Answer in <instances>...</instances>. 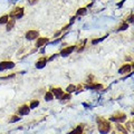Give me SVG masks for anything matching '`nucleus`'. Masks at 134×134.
<instances>
[{
	"instance_id": "nucleus-20",
	"label": "nucleus",
	"mask_w": 134,
	"mask_h": 134,
	"mask_svg": "<svg viewBox=\"0 0 134 134\" xmlns=\"http://www.w3.org/2000/svg\"><path fill=\"white\" fill-rule=\"evenodd\" d=\"M38 105H39V100L38 99H34V100H31V103H30V105H29V107H30V110H31V108H36Z\"/></svg>"
},
{
	"instance_id": "nucleus-14",
	"label": "nucleus",
	"mask_w": 134,
	"mask_h": 134,
	"mask_svg": "<svg viewBox=\"0 0 134 134\" xmlns=\"http://www.w3.org/2000/svg\"><path fill=\"white\" fill-rule=\"evenodd\" d=\"M15 23H16V19L9 18V20H8V23L6 24V25H7V28H6V30H7V31L11 30V29L14 28V26H15Z\"/></svg>"
},
{
	"instance_id": "nucleus-12",
	"label": "nucleus",
	"mask_w": 134,
	"mask_h": 134,
	"mask_svg": "<svg viewBox=\"0 0 134 134\" xmlns=\"http://www.w3.org/2000/svg\"><path fill=\"white\" fill-rule=\"evenodd\" d=\"M87 90H94V91H99V90H103V85L102 84H87V85L85 86Z\"/></svg>"
},
{
	"instance_id": "nucleus-15",
	"label": "nucleus",
	"mask_w": 134,
	"mask_h": 134,
	"mask_svg": "<svg viewBox=\"0 0 134 134\" xmlns=\"http://www.w3.org/2000/svg\"><path fill=\"white\" fill-rule=\"evenodd\" d=\"M115 129H116V131H119L121 134H127L129 132L126 131V129H125L123 125H121L120 123H117L116 125H115Z\"/></svg>"
},
{
	"instance_id": "nucleus-33",
	"label": "nucleus",
	"mask_w": 134,
	"mask_h": 134,
	"mask_svg": "<svg viewBox=\"0 0 134 134\" xmlns=\"http://www.w3.org/2000/svg\"><path fill=\"white\" fill-rule=\"evenodd\" d=\"M40 53H41V54H45V48H44V47H43V48H41V50H40Z\"/></svg>"
},
{
	"instance_id": "nucleus-27",
	"label": "nucleus",
	"mask_w": 134,
	"mask_h": 134,
	"mask_svg": "<svg viewBox=\"0 0 134 134\" xmlns=\"http://www.w3.org/2000/svg\"><path fill=\"white\" fill-rule=\"evenodd\" d=\"M12 77H15V74L8 75V76H3V77H2V79H7V78H12Z\"/></svg>"
},
{
	"instance_id": "nucleus-31",
	"label": "nucleus",
	"mask_w": 134,
	"mask_h": 134,
	"mask_svg": "<svg viewBox=\"0 0 134 134\" xmlns=\"http://www.w3.org/2000/svg\"><path fill=\"white\" fill-rule=\"evenodd\" d=\"M75 18H76V17H75V16H73V17H72V18H70V23H69L70 25H72V24H73V23L75 21Z\"/></svg>"
},
{
	"instance_id": "nucleus-21",
	"label": "nucleus",
	"mask_w": 134,
	"mask_h": 134,
	"mask_svg": "<svg viewBox=\"0 0 134 134\" xmlns=\"http://www.w3.org/2000/svg\"><path fill=\"white\" fill-rule=\"evenodd\" d=\"M66 91H67V93H74V92H76V86L75 85H69V86H67V88H66Z\"/></svg>"
},
{
	"instance_id": "nucleus-25",
	"label": "nucleus",
	"mask_w": 134,
	"mask_h": 134,
	"mask_svg": "<svg viewBox=\"0 0 134 134\" xmlns=\"http://www.w3.org/2000/svg\"><path fill=\"white\" fill-rule=\"evenodd\" d=\"M60 98H63V99H69V98H70V94H69V93H67V94H63Z\"/></svg>"
},
{
	"instance_id": "nucleus-34",
	"label": "nucleus",
	"mask_w": 134,
	"mask_h": 134,
	"mask_svg": "<svg viewBox=\"0 0 134 134\" xmlns=\"http://www.w3.org/2000/svg\"><path fill=\"white\" fill-rule=\"evenodd\" d=\"M93 1H96V0H93Z\"/></svg>"
},
{
	"instance_id": "nucleus-8",
	"label": "nucleus",
	"mask_w": 134,
	"mask_h": 134,
	"mask_svg": "<svg viewBox=\"0 0 134 134\" xmlns=\"http://www.w3.org/2000/svg\"><path fill=\"white\" fill-rule=\"evenodd\" d=\"M46 64H47V58L46 57H40L38 60H37L36 63V68H38V69H41V68H44V67L46 66Z\"/></svg>"
},
{
	"instance_id": "nucleus-3",
	"label": "nucleus",
	"mask_w": 134,
	"mask_h": 134,
	"mask_svg": "<svg viewBox=\"0 0 134 134\" xmlns=\"http://www.w3.org/2000/svg\"><path fill=\"white\" fill-rule=\"evenodd\" d=\"M110 121H112V122H116V123H122V122H124V121H126V115H125V113L116 112L115 114H113L110 117Z\"/></svg>"
},
{
	"instance_id": "nucleus-32",
	"label": "nucleus",
	"mask_w": 134,
	"mask_h": 134,
	"mask_svg": "<svg viewBox=\"0 0 134 134\" xmlns=\"http://www.w3.org/2000/svg\"><path fill=\"white\" fill-rule=\"evenodd\" d=\"M124 1H125V0H122V1H121L120 3H117V7H120V8H121V7H122V5H123V3H124Z\"/></svg>"
},
{
	"instance_id": "nucleus-29",
	"label": "nucleus",
	"mask_w": 134,
	"mask_h": 134,
	"mask_svg": "<svg viewBox=\"0 0 134 134\" xmlns=\"http://www.w3.org/2000/svg\"><path fill=\"white\" fill-rule=\"evenodd\" d=\"M57 57V55H53V56H50L49 58H48V59L47 60H53V59H55V58Z\"/></svg>"
},
{
	"instance_id": "nucleus-4",
	"label": "nucleus",
	"mask_w": 134,
	"mask_h": 134,
	"mask_svg": "<svg viewBox=\"0 0 134 134\" xmlns=\"http://www.w3.org/2000/svg\"><path fill=\"white\" fill-rule=\"evenodd\" d=\"M75 47L76 46H68V47H65V48H63L62 50H60V56H63V57H67V56H69L70 54H72L74 50H75Z\"/></svg>"
},
{
	"instance_id": "nucleus-13",
	"label": "nucleus",
	"mask_w": 134,
	"mask_h": 134,
	"mask_svg": "<svg viewBox=\"0 0 134 134\" xmlns=\"http://www.w3.org/2000/svg\"><path fill=\"white\" fill-rule=\"evenodd\" d=\"M83 129H84V124H79L76 129L73 130L72 132H69L68 134H83Z\"/></svg>"
},
{
	"instance_id": "nucleus-7",
	"label": "nucleus",
	"mask_w": 134,
	"mask_h": 134,
	"mask_svg": "<svg viewBox=\"0 0 134 134\" xmlns=\"http://www.w3.org/2000/svg\"><path fill=\"white\" fill-rule=\"evenodd\" d=\"M50 93H52L54 96H55L56 98H60L62 97V95L64 94V92H63L62 88H59V87H54V88H52L49 91Z\"/></svg>"
},
{
	"instance_id": "nucleus-28",
	"label": "nucleus",
	"mask_w": 134,
	"mask_h": 134,
	"mask_svg": "<svg viewBox=\"0 0 134 134\" xmlns=\"http://www.w3.org/2000/svg\"><path fill=\"white\" fill-rule=\"evenodd\" d=\"M38 0H28V2L30 3V5H34V3H36Z\"/></svg>"
},
{
	"instance_id": "nucleus-9",
	"label": "nucleus",
	"mask_w": 134,
	"mask_h": 134,
	"mask_svg": "<svg viewBox=\"0 0 134 134\" xmlns=\"http://www.w3.org/2000/svg\"><path fill=\"white\" fill-rule=\"evenodd\" d=\"M30 112V107L29 105H21L18 108V114L19 115H28Z\"/></svg>"
},
{
	"instance_id": "nucleus-11",
	"label": "nucleus",
	"mask_w": 134,
	"mask_h": 134,
	"mask_svg": "<svg viewBox=\"0 0 134 134\" xmlns=\"http://www.w3.org/2000/svg\"><path fill=\"white\" fill-rule=\"evenodd\" d=\"M48 41H49V39L46 38V37H38V38H37L36 46H37V47H44V46L47 44Z\"/></svg>"
},
{
	"instance_id": "nucleus-24",
	"label": "nucleus",
	"mask_w": 134,
	"mask_h": 134,
	"mask_svg": "<svg viewBox=\"0 0 134 134\" xmlns=\"http://www.w3.org/2000/svg\"><path fill=\"white\" fill-rule=\"evenodd\" d=\"M133 21H134V16L131 14V15L129 16V18L126 19V24H132Z\"/></svg>"
},
{
	"instance_id": "nucleus-18",
	"label": "nucleus",
	"mask_w": 134,
	"mask_h": 134,
	"mask_svg": "<svg viewBox=\"0 0 134 134\" xmlns=\"http://www.w3.org/2000/svg\"><path fill=\"white\" fill-rule=\"evenodd\" d=\"M129 28V24H126V23H123L121 26L116 29V31H122V30H126V29Z\"/></svg>"
},
{
	"instance_id": "nucleus-23",
	"label": "nucleus",
	"mask_w": 134,
	"mask_h": 134,
	"mask_svg": "<svg viewBox=\"0 0 134 134\" xmlns=\"http://www.w3.org/2000/svg\"><path fill=\"white\" fill-rule=\"evenodd\" d=\"M54 98V95L50 93V92H47V93L45 94V100H47V102H49V100H52Z\"/></svg>"
},
{
	"instance_id": "nucleus-22",
	"label": "nucleus",
	"mask_w": 134,
	"mask_h": 134,
	"mask_svg": "<svg viewBox=\"0 0 134 134\" xmlns=\"http://www.w3.org/2000/svg\"><path fill=\"white\" fill-rule=\"evenodd\" d=\"M18 121H20V116H18V115H12L10 117L9 122L10 123H16V122H18Z\"/></svg>"
},
{
	"instance_id": "nucleus-17",
	"label": "nucleus",
	"mask_w": 134,
	"mask_h": 134,
	"mask_svg": "<svg viewBox=\"0 0 134 134\" xmlns=\"http://www.w3.org/2000/svg\"><path fill=\"white\" fill-rule=\"evenodd\" d=\"M107 36H108V34H107V35H105L104 37H102V38H95V39H93V40H92V45H96L97 43H100V41H103L105 38H107Z\"/></svg>"
},
{
	"instance_id": "nucleus-19",
	"label": "nucleus",
	"mask_w": 134,
	"mask_h": 134,
	"mask_svg": "<svg viewBox=\"0 0 134 134\" xmlns=\"http://www.w3.org/2000/svg\"><path fill=\"white\" fill-rule=\"evenodd\" d=\"M8 20H9V17H8V15L2 16L1 18H0V25H6L8 23Z\"/></svg>"
},
{
	"instance_id": "nucleus-6",
	"label": "nucleus",
	"mask_w": 134,
	"mask_h": 134,
	"mask_svg": "<svg viewBox=\"0 0 134 134\" xmlns=\"http://www.w3.org/2000/svg\"><path fill=\"white\" fill-rule=\"evenodd\" d=\"M39 37V32L37 30H28L26 32V38L28 40H34V39H37Z\"/></svg>"
},
{
	"instance_id": "nucleus-30",
	"label": "nucleus",
	"mask_w": 134,
	"mask_h": 134,
	"mask_svg": "<svg viewBox=\"0 0 134 134\" xmlns=\"http://www.w3.org/2000/svg\"><path fill=\"white\" fill-rule=\"evenodd\" d=\"M83 85H78V86H76V90H78V91H83Z\"/></svg>"
},
{
	"instance_id": "nucleus-10",
	"label": "nucleus",
	"mask_w": 134,
	"mask_h": 134,
	"mask_svg": "<svg viewBox=\"0 0 134 134\" xmlns=\"http://www.w3.org/2000/svg\"><path fill=\"white\" fill-rule=\"evenodd\" d=\"M131 70H132V65L125 64L119 69V73L120 74H127V73H131Z\"/></svg>"
},
{
	"instance_id": "nucleus-2",
	"label": "nucleus",
	"mask_w": 134,
	"mask_h": 134,
	"mask_svg": "<svg viewBox=\"0 0 134 134\" xmlns=\"http://www.w3.org/2000/svg\"><path fill=\"white\" fill-rule=\"evenodd\" d=\"M24 14H25V11H24L23 7H16L11 10V12L8 15V17L12 18V19H20L24 17Z\"/></svg>"
},
{
	"instance_id": "nucleus-26",
	"label": "nucleus",
	"mask_w": 134,
	"mask_h": 134,
	"mask_svg": "<svg viewBox=\"0 0 134 134\" xmlns=\"http://www.w3.org/2000/svg\"><path fill=\"white\" fill-rule=\"evenodd\" d=\"M93 79H94V77H93V76H90L88 78H87V81H86V82H87V84H93V83H94Z\"/></svg>"
},
{
	"instance_id": "nucleus-16",
	"label": "nucleus",
	"mask_w": 134,
	"mask_h": 134,
	"mask_svg": "<svg viewBox=\"0 0 134 134\" xmlns=\"http://www.w3.org/2000/svg\"><path fill=\"white\" fill-rule=\"evenodd\" d=\"M86 14H87V9H86V8H79V9L77 10V12H76L77 16H85Z\"/></svg>"
},
{
	"instance_id": "nucleus-1",
	"label": "nucleus",
	"mask_w": 134,
	"mask_h": 134,
	"mask_svg": "<svg viewBox=\"0 0 134 134\" xmlns=\"http://www.w3.org/2000/svg\"><path fill=\"white\" fill-rule=\"evenodd\" d=\"M96 122H97L98 132L100 134H107L111 131V129H112L111 123H110V121H107L106 119H104V117H102V116H97Z\"/></svg>"
},
{
	"instance_id": "nucleus-5",
	"label": "nucleus",
	"mask_w": 134,
	"mask_h": 134,
	"mask_svg": "<svg viewBox=\"0 0 134 134\" xmlns=\"http://www.w3.org/2000/svg\"><path fill=\"white\" fill-rule=\"evenodd\" d=\"M15 67V63L12 62H1L0 63V72H3L6 69H11Z\"/></svg>"
}]
</instances>
